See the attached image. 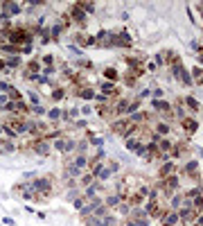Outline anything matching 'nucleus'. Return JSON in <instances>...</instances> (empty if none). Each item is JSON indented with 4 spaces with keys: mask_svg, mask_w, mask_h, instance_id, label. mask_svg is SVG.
<instances>
[{
    "mask_svg": "<svg viewBox=\"0 0 203 226\" xmlns=\"http://www.w3.org/2000/svg\"><path fill=\"white\" fill-rule=\"evenodd\" d=\"M32 149H34L36 154H41V156H45L47 152H50V145L45 143V140H41V143H36V145H32Z\"/></svg>",
    "mask_w": 203,
    "mask_h": 226,
    "instance_id": "nucleus-1",
    "label": "nucleus"
},
{
    "mask_svg": "<svg viewBox=\"0 0 203 226\" xmlns=\"http://www.w3.org/2000/svg\"><path fill=\"white\" fill-rule=\"evenodd\" d=\"M34 188L41 190V192H50V181H47V179H36L34 181Z\"/></svg>",
    "mask_w": 203,
    "mask_h": 226,
    "instance_id": "nucleus-2",
    "label": "nucleus"
},
{
    "mask_svg": "<svg viewBox=\"0 0 203 226\" xmlns=\"http://www.w3.org/2000/svg\"><path fill=\"white\" fill-rule=\"evenodd\" d=\"M72 18H75V21H79V23H84V11H81V7H79V5L72 9Z\"/></svg>",
    "mask_w": 203,
    "mask_h": 226,
    "instance_id": "nucleus-3",
    "label": "nucleus"
},
{
    "mask_svg": "<svg viewBox=\"0 0 203 226\" xmlns=\"http://www.w3.org/2000/svg\"><path fill=\"white\" fill-rule=\"evenodd\" d=\"M5 9L9 11V14H18V11H20V7L16 5V2H5Z\"/></svg>",
    "mask_w": 203,
    "mask_h": 226,
    "instance_id": "nucleus-4",
    "label": "nucleus"
},
{
    "mask_svg": "<svg viewBox=\"0 0 203 226\" xmlns=\"http://www.w3.org/2000/svg\"><path fill=\"white\" fill-rule=\"evenodd\" d=\"M9 152H11V143L0 140V154H9Z\"/></svg>",
    "mask_w": 203,
    "mask_h": 226,
    "instance_id": "nucleus-5",
    "label": "nucleus"
},
{
    "mask_svg": "<svg viewBox=\"0 0 203 226\" xmlns=\"http://www.w3.org/2000/svg\"><path fill=\"white\" fill-rule=\"evenodd\" d=\"M176 222H178V215L172 213V215H167V219H165V226H172V224H176Z\"/></svg>",
    "mask_w": 203,
    "mask_h": 226,
    "instance_id": "nucleus-6",
    "label": "nucleus"
},
{
    "mask_svg": "<svg viewBox=\"0 0 203 226\" xmlns=\"http://www.w3.org/2000/svg\"><path fill=\"white\" fill-rule=\"evenodd\" d=\"M95 176H99V179H106V176H108V170H104V167H95Z\"/></svg>",
    "mask_w": 203,
    "mask_h": 226,
    "instance_id": "nucleus-7",
    "label": "nucleus"
},
{
    "mask_svg": "<svg viewBox=\"0 0 203 226\" xmlns=\"http://www.w3.org/2000/svg\"><path fill=\"white\" fill-rule=\"evenodd\" d=\"M185 129H187V131H194V129H196V122H194V120H185Z\"/></svg>",
    "mask_w": 203,
    "mask_h": 226,
    "instance_id": "nucleus-8",
    "label": "nucleus"
},
{
    "mask_svg": "<svg viewBox=\"0 0 203 226\" xmlns=\"http://www.w3.org/2000/svg\"><path fill=\"white\" fill-rule=\"evenodd\" d=\"M172 170H174V165L169 163V165H165V167H162V172H160V174H162V176H167V174H172Z\"/></svg>",
    "mask_w": 203,
    "mask_h": 226,
    "instance_id": "nucleus-9",
    "label": "nucleus"
},
{
    "mask_svg": "<svg viewBox=\"0 0 203 226\" xmlns=\"http://www.w3.org/2000/svg\"><path fill=\"white\" fill-rule=\"evenodd\" d=\"M187 106H192V109H199V102H196V100H192V97H187Z\"/></svg>",
    "mask_w": 203,
    "mask_h": 226,
    "instance_id": "nucleus-10",
    "label": "nucleus"
},
{
    "mask_svg": "<svg viewBox=\"0 0 203 226\" xmlns=\"http://www.w3.org/2000/svg\"><path fill=\"white\" fill-rule=\"evenodd\" d=\"M68 174H70V176H77V174H79V170H77V167H68Z\"/></svg>",
    "mask_w": 203,
    "mask_h": 226,
    "instance_id": "nucleus-11",
    "label": "nucleus"
},
{
    "mask_svg": "<svg viewBox=\"0 0 203 226\" xmlns=\"http://www.w3.org/2000/svg\"><path fill=\"white\" fill-rule=\"evenodd\" d=\"M158 131H160V134H167L169 129H167V124H158Z\"/></svg>",
    "mask_w": 203,
    "mask_h": 226,
    "instance_id": "nucleus-12",
    "label": "nucleus"
},
{
    "mask_svg": "<svg viewBox=\"0 0 203 226\" xmlns=\"http://www.w3.org/2000/svg\"><path fill=\"white\" fill-rule=\"evenodd\" d=\"M106 77H111V79H115V77H117V72H115V70H106Z\"/></svg>",
    "mask_w": 203,
    "mask_h": 226,
    "instance_id": "nucleus-13",
    "label": "nucleus"
},
{
    "mask_svg": "<svg viewBox=\"0 0 203 226\" xmlns=\"http://www.w3.org/2000/svg\"><path fill=\"white\" fill-rule=\"evenodd\" d=\"M77 165H79V167H81V165H86V158H84V156H79V158H77Z\"/></svg>",
    "mask_w": 203,
    "mask_h": 226,
    "instance_id": "nucleus-14",
    "label": "nucleus"
},
{
    "mask_svg": "<svg viewBox=\"0 0 203 226\" xmlns=\"http://www.w3.org/2000/svg\"><path fill=\"white\" fill-rule=\"evenodd\" d=\"M50 118H52V120L59 118V111H56V109H54V111H50Z\"/></svg>",
    "mask_w": 203,
    "mask_h": 226,
    "instance_id": "nucleus-15",
    "label": "nucleus"
}]
</instances>
